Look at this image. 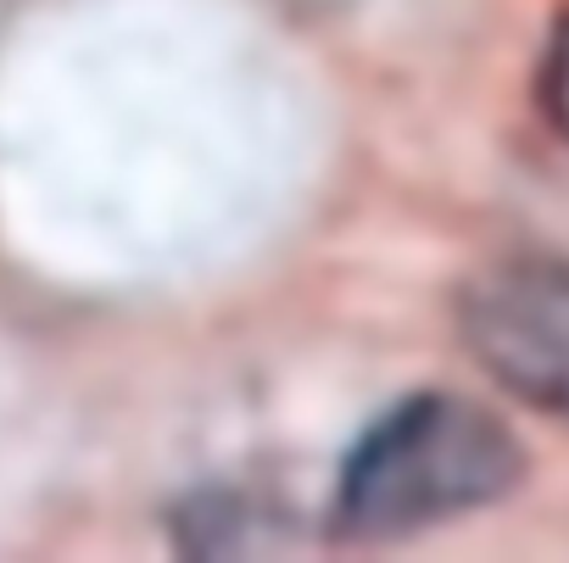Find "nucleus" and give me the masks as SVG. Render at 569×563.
<instances>
[{"instance_id": "nucleus-1", "label": "nucleus", "mask_w": 569, "mask_h": 563, "mask_svg": "<svg viewBox=\"0 0 569 563\" xmlns=\"http://www.w3.org/2000/svg\"><path fill=\"white\" fill-rule=\"evenodd\" d=\"M525 474L530 452L497 408L447 385L402 391L347 441L330 535L358 546L413 541L508 502Z\"/></svg>"}, {"instance_id": "nucleus-2", "label": "nucleus", "mask_w": 569, "mask_h": 563, "mask_svg": "<svg viewBox=\"0 0 569 563\" xmlns=\"http://www.w3.org/2000/svg\"><path fill=\"white\" fill-rule=\"evenodd\" d=\"M452 330L502 396L569 430V257L480 262L452 296Z\"/></svg>"}, {"instance_id": "nucleus-3", "label": "nucleus", "mask_w": 569, "mask_h": 563, "mask_svg": "<svg viewBox=\"0 0 569 563\" xmlns=\"http://www.w3.org/2000/svg\"><path fill=\"white\" fill-rule=\"evenodd\" d=\"M530 90H536V112L547 118V129L569 145V7H563V12L547 23V34H541Z\"/></svg>"}]
</instances>
